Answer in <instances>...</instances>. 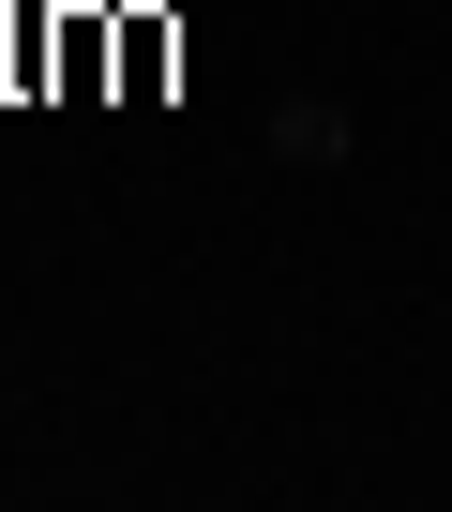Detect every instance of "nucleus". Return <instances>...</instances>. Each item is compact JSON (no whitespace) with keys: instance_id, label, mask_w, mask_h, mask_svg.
Instances as JSON below:
<instances>
[{"instance_id":"f257e3e1","label":"nucleus","mask_w":452,"mask_h":512,"mask_svg":"<svg viewBox=\"0 0 452 512\" xmlns=\"http://www.w3.org/2000/svg\"><path fill=\"white\" fill-rule=\"evenodd\" d=\"M181 91V16L166 0H106V106H166Z\"/></svg>"},{"instance_id":"f03ea898","label":"nucleus","mask_w":452,"mask_h":512,"mask_svg":"<svg viewBox=\"0 0 452 512\" xmlns=\"http://www.w3.org/2000/svg\"><path fill=\"white\" fill-rule=\"evenodd\" d=\"M257 151H272V166H347V151H362V121H347L332 91H287V106L257 121Z\"/></svg>"},{"instance_id":"7ed1b4c3","label":"nucleus","mask_w":452,"mask_h":512,"mask_svg":"<svg viewBox=\"0 0 452 512\" xmlns=\"http://www.w3.org/2000/svg\"><path fill=\"white\" fill-rule=\"evenodd\" d=\"M46 106H106V0H61V91Z\"/></svg>"},{"instance_id":"20e7f679","label":"nucleus","mask_w":452,"mask_h":512,"mask_svg":"<svg viewBox=\"0 0 452 512\" xmlns=\"http://www.w3.org/2000/svg\"><path fill=\"white\" fill-rule=\"evenodd\" d=\"M61 91V0H16V106Z\"/></svg>"},{"instance_id":"39448f33","label":"nucleus","mask_w":452,"mask_h":512,"mask_svg":"<svg viewBox=\"0 0 452 512\" xmlns=\"http://www.w3.org/2000/svg\"><path fill=\"white\" fill-rule=\"evenodd\" d=\"M0 106H16V0H0Z\"/></svg>"}]
</instances>
